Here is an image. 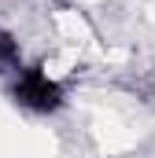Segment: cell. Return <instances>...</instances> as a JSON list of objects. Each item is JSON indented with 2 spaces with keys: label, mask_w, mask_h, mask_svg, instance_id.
<instances>
[{
  "label": "cell",
  "mask_w": 155,
  "mask_h": 158,
  "mask_svg": "<svg viewBox=\"0 0 155 158\" xmlns=\"http://www.w3.org/2000/svg\"><path fill=\"white\" fill-rule=\"evenodd\" d=\"M11 96H15L22 107L37 110V114H52V110L63 107V88L48 77L41 66H22V70L15 74Z\"/></svg>",
  "instance_id": "1"
},
{
  "label": "cell",
  "mask_w": 155,
  "mask_h": 158,
  "mask_svg": "<svg viewBox=\"0 0 155 158\" xmlns=\"http://www.w3.org/2000/svg\"><path fill=\"white\" fill-rule=\"evenodd\" d=\"M22 70V55H19V44L0 33V74H19Z\"/></svg>",
  "instance_id": "2"
}]
</instances>
